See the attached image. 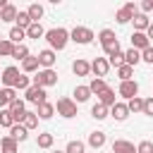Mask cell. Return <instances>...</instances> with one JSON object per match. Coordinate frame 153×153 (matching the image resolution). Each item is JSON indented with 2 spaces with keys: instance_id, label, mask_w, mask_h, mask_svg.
I'll return each mask as SVG.
<instances>
[{
  "instance_id": "obj_35",
  "label": "cell",
  "mask_w": 153,
  "mask_h": 153,
  "mask_svg": "<svg viewBox=\"0 0 153 153\" xmlns=\"http://www.w3.org/2000/svg\"><path fill=\"white\" fill-rule=\"evenodd\" d=\"M12 53H14V43L10 38H2L0 41V57H12Z\"/></svg>"
},
{
  "instance_id": "obj_7",
  "label": "cell",
  "mask_w": 153,
  "mask_h": 153,
  "mask_svg": "<svg viewBox=\"0 0 153 153\" xmlns=\"http://www.w3.org/2000/svg\"><path fill=\"white\" fill-rule=\"evenodd\" d=\"M19 76H22V72L17 69V67H5L2 69V76H0V81H2V86L5 88H14L17 86V81H19Z\"/></svg>"
},
{
  "instance_id": "obj_46",
  "label": "cell",
  "mask_w": 153,
  "mask_h": 153,
  "mask_svg": "<svg viewBox=\"0 0 153 153\" xmlns=\"http://www.w3.org/2000/svg\"><path fill=\"white\" fill-rule=\"evenodd\" d=\"M141 62H148V65H153V45H151V48H146V50L141 53Z\"/></svg>"
},
{
  "instance_id": "obj_34",
  "label": "cell",
  "mask_w": 153,
  "mask_h": 153,
  "mask_svg": "<svg viewBox=\"0 0 153 153\" xmlns=\"http://www.w3.org/2000/svg\"><path fill=\"white\" fill-rule=\"evenodd\" d=\"M17 122H14V117H12V112L5 108V110H0V127H5V129H12Z\"/></svg>"
},
{
  "instance_id": "obj_36",
  "label": "cell",
  "mask_w": 153,
  "mask_h": 153,
  "mask_svg": "<svg viewBox=\"0 0 153 153\" xmlns=\"http://www.w3.org/2000/svg\"><path fill=\"white\" fill-rule=\"evenodd\" d=\"M88 88H91V93H96V96H98L100 91H105V88H108V84H105V79H96V76H93V79L88 81Z\"/></svg>"
},
{
  "instance_id": "obj_45",
  "label": "cell",
  "mask_w": 153,
  "mask_h": 153,
  "mask_svg": "<svg viewBox=\"0 0 153 153\" xmlns=\"http://www.w3.org/2000/svg\"><path fill=\"white\" fill-rule=\"evenodd\" d=\"M143 115L153 117V96L151 98H143Z\"/></svg>"
},
{
  "instance_id": "obj_24",
  "label": "cell",
  "mask_w": 153,
  "mask_h": 153,
  "mask_svg": "<svg viewBox=\"0 0 153 153\" xmlns=\"http://www.w3.org/2000/svg\"><path fill=\"white\" fill-rule=\"evenodd\" d=\"M38 67H41V62H38V55L33 57V55H29L24 62H22V69L26 72V74H36L38 72Z\"/></svg>"
},
{
  "instance_id": "obj_22",
  "label": "cell",
  "mask_w": 153,
  "mask_h": 153,
  "mask_svg": "<svg viewBox=\"0 0 153 153\" xmlns=\"http://www.w3.org/2000/svg\"><path fill=\"white\" fill-rule=\"evenodd\" d=\"M112 153H136V148H134L131 141L117 139V141H112Z\"/></svg>"
},
{
  "instance_id": "obj_12",
  "label": "cell",
  "mask_w": 153,
  "mask_h": 153,
  "mask_svg": "<svg viewBox=\"0 0 153 153\" xmlns=\"http://www.w3.org/2000/svg\"><path fill=\"white\" fill-rule=\"evenodd\" d=\"M131 48H134V50H139V53H143L146 48H151L148 36H146L143 31H134V33H131Z\"/></svg>"
},
{
  "instance_id": "obj_6",
  "label": "cell",
  "mask_w": 153,
  "mask_h": 153,
  "mask_svg": "<svg viewBox=\"0 0 153 153\" xmlns=\"http://www.w3.org/2000/svg\"><path fill=\"white\" fill-rule=\"evenodd\" d=\"M45 88L43 86H36V84H31L26 91H24V100L26 103H33V105H41V103H45Z\"/></svg>"
},
{
  "instance_id": "obj_51",
  "label": "cell",
  "mask_w": 153,
  "mask_h": 153,
  "mask_svg": "<svg viewBox=\"0 0 153 153\" xmlns=\"http://www.w3.org/2000/svg\"><path fill=\"white\" fill-rule=\"evenodd\" d=\"M0 88H2V81H0Z\"/></svg>"
},
{
  "instance_id": "obj_37",
  "label": "cell",
  "mask_w": 153,
  "mask_h": 153,
  "mask_svg": "<svg viewBox=\"0 0 153 153\" xmlns=\"http://www.w3.org/2000/svg\"><path fill=\"white\" fill-rule=\"evenodd\" d=\"M22 124H24V127H26L29 131H31V129H36V127H38V115H36V112H29V110H26V115H24V122H22Z\"/></svg>"
},
{
  "instance_id": "obj_38",
  "label": "cell",
  "mask_w": 153,
  "mask_h": 153,
  "mask_svg": "<svg viewBox=\"0 0 153 153\" xmlns=\"http://www.w3.org/2000/svg\"><path fill=\"white\" fill-rule=\"evenodd\" d=\"M117 76H120V81H129V79L134 76V67H129V65L117 67Z\"/></svg>"
},
{
  "instance_id": "obj_19",
  "label": "cell",
  "mask_w": 153,
  "mask_h": 153,
  "mask_svg": "<svg viewBox=\"0 0 153 153\" xmlns=\"http://www.w3.org/2000/svg\"><path fill=\"white\" fill-rule=\"evenodd\" d=\"M98 103H100V105H105V108H112V105L117 103V100H115V88H110V86H108L105 91H100V93H98Z\"/></svg>"
},
{
  "instance_id": "obj_32",
  "label": "cell",
  "mask_w": 153,
  "mask_h": 153,
  "mask_svg": "<svg viewBox=\"0 0 153 153\" xmlns=\"http://www.w3.org/2000/svg\"><path fill=\"white\" fill-rule=\"evenodd\" d=\"M26 12H29L31 22H41V17H43V5H38V2H31V5L26 7Z\"/></svg>"
},
{
  "instance_id": "obj_44",
  "label": "cell",
  "mask_w": 153,
  "mask_h": 153,
  "mask_svg": "<svg viewBox=\"0 0 153 153\" xmlns=\"http://www.w3.org/2000/svg\"><path fill=\"white\" fill-rule=\"evenodd\" d=\"M136 153H153V141H141L136 146Z\"/></svg>"
},
{
  "instance_id": "obj_40",
  "label": "cell",
  "mask_w": 153,
  "mask_h": 153,
  "mask_svg": "<svg viewBox=\"0 0 153 153\" xmlns=\"http://www.w3.org/2000/svg\"><path fill=\"white\" fill-rule=\"evenodd\" d=\"M127 108H129V112H143V98H131V100H127Z\"/></svg>"
},
{
  "instance_id": "obj_23",
  "label": "cell",
  "mask_w": 153,
  "mask_h": 153,
  "mask_svg": "<svg viewBox=\"0 0 153 153\" xmlns=\"http://www.w3.org/2000/svg\"><path fill=\"white\" fill-rule=\"evenodd\" d=\"M10 136H12L17 143H22V141H26V139H29V129H26L24 124H14V127L10 129Z\"/></svg>"
},
{
  "instance_id": "obj_21",
  "label": "cell",
  "mask_w": 153,
  "mask_h": 153,
  "mask_svg": "<svg viewBox=\"0 0 153 153\" xmlns=\"http://www.w3.org/2000/svg\"><path fill=\"white\" fill-rule=\"evenodd\" d=\"M0 153H19V143L12 136H2L0 139Z\"/></svg>"
},
{
  "instance_id": "obj_4",
  "label": "cell",
  "mask_w": 153,
  "mask_h": 153,
  "mask_svg": "<svg viewBox=\"0 0 153 153\" xmlns=\"http://www.w3.org/2000/svg\"><path fill=\"white\" fill-rule=\"evenodd\" d=\"M31 84L43 86V88L55 86V84H57V72H55V69H38L36 76H31Z\"/></svg>"
},
{
  "instance_id": "obj_17",
  "label": "cell",
  "mask_w": 153,
  "mask_h": 153,
  "mask_svg": "<svg viewBox=\"0 0 153 153\" xmlns=\"http://www.w3.org/2000/svg\"><path fill=\"white\" fill-rule=\"evenodd\" d=\"M110 115H112L117 122H124V120L129 117V108H127V103H115V105L110 108Z\"/></svg>"
},
{
  "instance_id": "obj_50",
  "label": "cell",
  "mask_w": 153,
  "mask_h": 153,
  "mask_svg": "<svg viewBox=\"0 0 153 153\" xmlns=\"http://www.w3.org/2000/svg\"><path fill=\"white\" fill-rule=\"evenodd\" d=\"M53 153H65V151H53Z\"/></svg>"
},
{
  "instance_id": "obj_5",
  "label": "cell",
  "mask_w": 153,
  "mask_h": 153,
  "mask_svg": "<svg viewBox=\"0 0 153 153\" xmlns=\"http://www.w3.org/2000/svg\"><path fill=\"white\" fill-rule=\"evenodd\" d=\"M93 38H96V33H93L88 26H74V29L69 31V41H74V43H79V45H88Z\"/></svg>"
},
{
  "instance_id": "obj_20",
  "label": "cell",
  "mask_w": 153,
  "mask_h": 153,
  "mask_svg": "<svg viewBox=\"0 0 153 153\" xmlns=\"http://www.w3.org/2000/svg\"><path fill=\"white\" fill-rule=\"evenodd\" d=\"M36 115H38V120H50V117L55 115V105L45 100V103L36 105Z\"/></svg>"
},
{
  "instance_id": "obj_49",
  "label": "cell",
  "mask_w": 153,
  "mask_h": 153,
  "mask_svg": "<svg viewBox=\"0 0 153 153\" xmlns=\"http://www.w3.org/2000/svg\"><path fill=\"white\" fill-rule=\"evenodd\" d=\"M5 5H7V0H0V10H2V7H5Z\"/></svg>"
},
{
  "instance_id": "obj_28",
  "label": "cell",
  "mask_w": 153,
  "mask_h": 153,
  "mask_svg": "<svg viewBox=\"0 0 153 153\" xmlns=\"http://www.w3.org/2000/svg\"><path fill=\"white\" fill-rule=\"evenodd\" d=\"M31 24H33V22H31L29 12H26V10H19V14H17V22H14V26H19V29H24V31H26V29H29Z\"/></svg>"
},
{
  "instance_id": "obj_11",
  "label": "cell",
  "mask_w": 153,
  "mask_h": 153,
  "mask_svg": "<svg viewBox=\"0 0 153 153\" xmlns=\"http://www.w3.org/2000/svg\"><path fill=\"white\" fill-rule=\"evenodd\" d=\"M91 72L96 74V79H103V76L110 72V62H108V57H96V60L91 62Z\"/></svg>"
},
{
  "instance_id": "obj_48",
  "label": "cell",
  "mask_w": 153,
  "mask_h": 153,
  "mask_svg": "<svg viewBox=\"0 0 153 153\" xmlns=\"http://www.w3.org/2000/svg\"><path fill=\"white\" fill-rule=\"evenodd\" d=\"M146 36H148V41L153 43V22H151V26H148V31H146Z\"/></svg>"
},
{
  "instance_id": "obj_15",
  "label": "cell",
  "mask_w": 153,
  "mask_h": 153,
  "mask_svg": "<svg viewBox=\"0 0 153 153\" xmlns=\"http://www.w3.org/2000/svg\"><path fill=\"white\" fill-rule=\"evenodd\" d=\"M12 100H17V88H0V110H5V108H10V103Z\"/></svg>"
},
{
  "instance_id": "obj_30",
  "label": "cell",
  "mask_w": 153,
  "mask_h": 153,
  "mask_svg": "<svg viewBox=\"0 0 153 153\" xmlns=\"http://www.w3.org/2000/svg\"><path fill=\"white\" fill-rule=\"evenodd\" d=\"M7 38H10V41H12L14 45H22V41L26 38V31H24V29H19V26H12V29H10V36H7Z\"/></svg>"
},
{
  "instance_id": "obj_27",
  "label": "cell",
  "mask_w": 153,
  "mask_h": 153,
  "mask_svg": "<svg viewBox=\"0 0 153 153\" xmlns=\"http://www.w3.org/2000/svg\"><path fill=\"white\" fill-rule=\"evenodd\" d=\"M53 143H55V136H53L50 131H43V134H38V139H36V146H38V148H53Z\"/></svg>"
},
{
  "instance_id": "obj_9",
  "label": "cell",
  "mask_w": 153,
  "mask_h": 153,
  "mask_svg": "<svg viewBox=\"0 0 153 153\" xmlns=\"http://www.w3.org/2000/svg\"><path fill=\"white\" fill-rule=\"evenodd\" d=\"M134 14H136V5L134 2H127L122 10L115 12V19H117V24H129L134 19Z\"/></svg>"
},
{
  "instance_id": "obj_1",
  "label": "cell",
  "mask_w": 153,
  "mask_h": 153,
  "mask_svg": "<svg viewBox=\"0 0 153 153\" xmlns=\"http://www.w3.org/2000/svg\"><path fill=\"white\" fill-rule=\"evenodd\" d=\"M45 41L50 45V50H65L67 43H69V31L57 26V29H48L45 31Z\"/></svg>"
},
{
  "instance_id": "obj_25",
  "label": "cell",
  "mask_w": 153,
  "mask_h": 153,
  "mask_svg": "<svg viewBox=\"0 0 153 153\" xmlns=\"http://www.w3.org/2000/svg\"><path fill=\"white\" fill-rule=\"evenodd\" d=\"M88 146L91 148H103L105 146V131H98V129L91 131L88 134Z\"/></svg>"
},
{
  "instance_id": "obj_26",
  "label": "cell",
  "mask_w": 153,
  "mask_h": 153,
  "mask_svg": "<svg viewBox=\"0 0 153 153\" xmlns=\"http://www.w3.org/2000/svg\"><path fill=\"white\" fill-rule=\"evenodd\" d=\"M91 96H93V93H91L88 84H86V86H76V88H74V103H86Z\"/></svg>"
},
{
  "instance_id": "obj_31",
  "label": "cell",
  "mask_w": 153,
  "mask_h": 153,
  "mask_svg": "<svg viewBox=\"0 0 153 153\" xmlns=\"http://www.w3.org/2000/svg\"><path fill=\"white\" fill-rule=\"evenodd\" d=\"M141 62V53L139 50H134V48H129L127 53H124V65H129V67H136Z\"/></svg>"
},
{
  "instance_id": "obj_52",
  "label": "cell",
  "mask_w": 153,
  "mask_h": 153,
  "mask_svg": "<svg viewBox=\"0 0 153 153\" xmlns=\"http://www.w3.org/2000/svg\"><path fill=\"white\" fill-rule=\"evenodd\" d=\"M0 41H2V36H0Z\"/></svg>"
},
{
  "instance_id": "obj_29",
  "label": "cell",
  "mask_w": 153,
  "mask_h": 153,
  "mask_svg": "<svg viewBox=\"0 0 153 153\" xmlns=\"http://www.w3.org/2000/svg\"><path fill=\"white\" fill-rule=\"evenodd\" d=\"M26 36H29V38H36V41H38V38H43V36H45V29L41 26V22H33V24H31V26L26 29Z\"/></svg>"
},
{
  "instance_id": "obj_14",
  "label": "cell",
  "mask_w": 153,
  "mask_h": 153,
  "mask_svg": "<svg viewBox=\"0 0 153 153\" xmlns=\"http://www.w3.org/2000/svg\"><path fill=\"white\" fill-rule=\"evenodd\" d=\"M72 72H74L76 76H88V74H91V62H86V60L76 57V60L72 62Z\"/></svg>"
},
{
  "instance_id": "obj_43",
  "label": "cell",
  "mask_w": 153,
  "mask_h": 153,
  "mask_svg": "<svg viewBox=\"0 0 153 153\" xmlns=\"http://www.w3.org/2000/svg\"><path fill=\"white\" fill-rule=\"evenodd\" d=\"M29 86H31V79H29V76H26V74H22V76H19V81H17V86H14V88H17V91H26V88H29Z\"/></svg>"
},
{
  "instance_id": "obj_16",
  "label": "cell",
  "mask_w": 153,
  "mask_h": 153,
  "mask_svg": "<svg viewBox=\"0 0 153 153\" xmlns=\"http://www.w3.org/2000/svg\"><path fill=\"white\" fill-rule=\"evenodd\" d=\"M131 22H134V31H143V33H146V31H148V26H151L148 14H143V12H136Z\"/></svg>"
},
{
  "instance_id": "obj_39",
  "label": "cell",
  "mask_w": 153,
  "mask_h": 153,
  "mask_svg": "<svg viewBox=\"0 0 153 153\" xmlns=\"http://www.w3.org/2000/svg\"><path fill=\"white\" fill-rule=\"evenodd\" d=\"M65 153H86V143L84 141H69Z\"/></svg>"
},
{
  "instance_id": "obj_3",
  "label": "cell",
  "mask_w": 153,
  "mask_h": 153,
  "mask_svg": "<svg viewBox=\"0 0 153 153\" xmlns=\"http://www.w3.org/2000/svg\"><path fill=\"white\" fill-rule=\"evenodd\" d=\"M55 112H57V115H62L65 120H72V117H76V115H79L74 98H57V103H55Z\"/></svg>"
},
{
  "instance_id": "obj_42",
  "label": "cell",
  "mask_w": 153,
  "mask_h": 153,
  "mask_svg": "<svg viewBox=\"0 0 153 153\" xmlns=\"http://www.w3.org/2000/svg\"><path fill=\"white\" fill-rule=\"evenodd\" d=\"M108 62H110V67H122V65H124V53L120 50V53L110 55V57H108Z\"/></svg>"
},
{
  "instance_id": "obj_13",
  "label": "cell",
  "mask_w": 153,
  "mask_h": 153,
  "mask_svg": "<svg viewBox=\"0 0 153 153\" xmlns=\"http://www.w3.org/2000/svg\"><path fill=\"white\" fill-rule=\"evenodd\" d=\"M55 60H57V55H55V50H50V48H45V50L38 53V62H41L43 69H53Z\"/></svg>"
},
{
  "instance_id": "obj_33",
  "label": "cell",
  "mask_w": 153,
  "mask_h": 153,
  "mask_svg": "<svg viewBox=\"0 0 153 153\" xmlns=\"http://www.w3.org/2000/svg\"><path fill=\"white\" fill-rule=\"evenodd\" d=\"M110 115V108H105V105H100V103H96L93 108H91V117L93 120H105Z\"/></svg>"
},
{
  "instance_id": "obj_10",
  "label": "cell",
  "mask_w": 153,
  "mask_h": 153,
  "mask_svg": "<svg viewBox=\"0 0 153 153\" xmlns=\"http://www.w3.org/2000/svg\"><path fill=\"white\" fill-rule=\"evenodd\" d=\"M7 110L12 112V117H14V122H17V124H22V122H24V115H26V103H24L22 98H17V100H12Z\"/></svg>"
},
{
  "instance_id": "obj_8",
  "label": "cell",
  "mask_w": 153,
  "mask_h": 153,
  "mask_svg": "<svg viewBox=\"0 0 153 153\" xmlns=\"http://www.w3.org/2000/svg\"><path fill=\"white\" fill-rule=\"evenodd\" d=\"M117 93H120L122 98L131 100V98H136V96H139V84H136L134 79H129V81H120V88H117Z\"/></svg>"
},
{
  "instance_id": "obj_41",
  "label": "cell",
  "mask_w": 153,
  "mask_h": 153,
  "mask_svg": "<svg viewBox=\"0 0 153 153\" xmlns=\"http://www.w3.org/2000/svg\"><path fill=\"white\" fill-rule=\"evenodd\" d=\"M12 57H14V60H22V62H24V60L29 57V48H26L24 43H22V45H14V53H12Z\"/></svg>"
},
{
  "instance_id": "obj_18",
  "label": "cell",
  "mask_w": 153,
  "mask_h": 153,
  "mask_svg": "<svg viewBox=\"0 0 153 153\" xmlns=\"http://www.w3.org/2000/svg\"><path fill=\"white\" fill-rule=\"evenodd\" d=\"M17 14H19V10H17L12 2H7V5L0 10V22H17Z\"/></svg>"
},
{
  "instance_id": "obj_47",
  "label": "cell",
  "mask_w": 153,
  "mask_h": 153,
  "mask_svg": "<svg viewBox=\"0 0 153 153\" xmlns=\"http://www.w3.org/2000/svg\"><path fill=\"white\" fill-rule=\"evenodd\" d=\"M141 12H143V14L153 12V0H143V2H141Z\"/></svg>"
},
{
  "instance_id": "obj_2",
  "label": "cell",
  "mask_w": 153,
  "mask_h": 153,
  "mask_svg": "<svg viewBox=\"0 0 153 153\" xmlns=\"http://www.w3.org/2000/svg\"><path fill=\"white\" fill-rule=\"evenodd\" d=\"M98 41H100L103 53H105L108 57L122 50V48H120V41H117V36H115V31H112V29H103V31L98 33Z\"/></svg>"
}]
</instances>
